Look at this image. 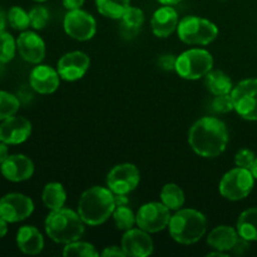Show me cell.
<instances>
[{
  "label": "cell",
  "instance_id": "6da1fadb",
  "mask_svg": "<svg viewBox=\"0 0 257 257\" xmlns=\"http://www.w3.org/2000/svg\"><path fill=\"white\" fill-rule=\"evenodd\" d=\"M188 143L193 152L200 157H218L227 147V125L217 117L200 118L190 128Z\"/></svg>",
  "mask_w": 257,
  "mask_h": 257
},
{
  "label": "cell",
  "instance_id": "7a4b0ae2",
  "mask_svg": "<svg viewBox=\"0 0 257 257\" xmlns=\"http://www.w3.org/2000/svg\"><path fill=\"white\" fill-rule=\"evenodd\" d=\"M115 208L114 193L108 187L93 186L80 196L77 212L88 226L103 225L112 217Z\"/></svg>",
  "mask_w": 257,
  "mask_h": 257
},
{
  "label": "cell",
  "instance_id": "3957f363",
  "mask_svg": "<svg viewBox=\"0 0 257 257\" xmlns=\"http://www.w3.org/2000/svg\"><path fill=\"white\" fill-rule=\"evenodd\" d=\"M44 230L50 240L60 245H67L83 237L85 223L79 213L63 207L50 211L44 221Z\"/></svg>",
  "mask_w": 257,
  "mask_h": 257
},
{
  "label": "cell",
  "instance_id": "277c9868",
  "mask_svg": "<svg viewBox=\"0 0 257 257\" xmlns=\"http://www.w3.org/2000/svg\"><path fill=\"white\" fill-rule=\"evenodd\" d=\"M168 231L173 240L181 245H193L205 236L207 218L195 208H180L172 215Z\"/></svg>",
  "mask_w": 257,
  "mask_h": 257
},
{
  "label": "cell",
  "instance_id": "5b68a950",
  "mask_svg": "<svg viewBox=\"0 0 257 257\" xmlns=\"http://www.w3.org/2000/svg\"><path fill=\"white\" fill-rule=\"evenodd\" d=\"M177 35L185 44L208 45L217 38L218 28L206 18L187 15L178 23Z\"/></svg>",
  "mask_w": 257,
  "mask_h": 257
},
{
  "label": "cell",
  "instance_id": "8992f818",
  "mask_svg": "<svg viewBox=\"0 0 257 257\" xmlns=\"http://www.w3.org/2000/svg\"><path fill=\"white\" fill-rule=\"evenodd\" d=\"M213 68V57L208 50L192 48L177 55L175 72L187 80L205 78Z\"/></svg>",
  "mask_w": 257,
  "mask_h": 257
},
{
  "label": "cell",
  "instance_id": "52a82bcc",
  "mask_svg": "<svg viewBox=\"0 0 257 257\" xmlns=\"http://www.w3.org/2000/svg\"><path fill=\"white\" fill-rule=\"evenodd\" d=\"M255 185V178L247 168L236 167L222 176L218 191L228 201H241L247 197Z\"/></svg>",
  "mask_w": 257,
  "mask_h": 257
},
{
  "label": "cell",
  "instance_id": "ba28073f",
  "mask_svg": "<svg viewBox=\"0 0 257 257\" xmlns=\"http://www.w3.org/2000/svg\"><path fill=\"white\" fill-rule=\"evenodd\" d=\"M233 108L246 120H257V78H248L233 85Z\"/></svg>",
  "mask_w": 257,
  "mask_h": 257
},
{
  "label": "cell",
  "instance_id": "9c48e42d",
  "mask_svg": "<svg viewBox=\"0 0 257 257\" xmlns=\"http://www.w3.org/2000/svg\"><path fill=\"white\" fill-rule=\"evenodd\" d=\"M172 215L162 202H147L136 213V225L148 233H157L168 227Z\"/></svg>",
  "mask_w": 257,
  "mask_h": 257
},
{
  "label": "cell",
  "instance_id": "30bf717a",
  "mask_svg": "<svg viewBox=\"0 0 257 257\" xmlns=\"http://www.w3.org/2000/svg\"><path fill=\"white\" fill-rule=\"evenodd\" d=\"M63 28L68 37L78 42L90 40L97 33V22L92 14L82 9L68 10L63 19Z\"/></svg>",
  "mask_w": 257,
  "mask_h": 257
},
{
  "label": "cell",
  "instance_id": "8fae6325",
  "mask_svg": "<svg viewBox=\"0 0 257 257\" xmlns=\"http://www.w3.org/2000/svg\"><path fill=\"white\" fill-rule=\"evenodd\" d=\"M141 181L140 170L133 163H120L108 172L107 187L114 195H128L138 187Z\"/></svg>",
  "mask_w": 257,
  "mask_h": 257
},
{
  "label": "cell",
  "instance_id": "7c38bea8",
  "mask_svg": "<svg viewBox=\"0 0 257 257\" xmlns=\"http://www.w3.org/2000/svg\"><path fill=\"white\" fill-rule=\"evenodd\" d=\"M34 212V202L29 196L19 192H10L0 198V217L9 223L27 220Z\"/></svg>",
  "mask_w": 257,
  "mask_h": 257
},
{
  "label": "cell",
  "instance_id": "4fadbf2b",
  "mask_svg": "<svg viewBox=\"0 0 257 257\" xmlns=\"http://www.w3.org/2000/svg\"><path fill=\"white\" fill-rule=\"evenodd\" d=\"M90 67V58L82 50L65 53L57 63V70L65 82H75L82 79Z\"/></svg>",
  "mask_w": 257,
  "mask_h": 257
},
{
  "label": "cell",
  "instance_id": "5bb4252c",
  "mask_svg": "<svg viewBox=\"0 0 257 257\" xmlns=\"http://www.w3.org/2000/svg\"><path fill=\"white\" fill-rule=\"evenodd\" d=\"M32 122L23 115H12L0 122V141L8 146L27 142L32 136Z\"/></svg>",
  "mask_w": 257,
  "mask_h": 257
},
{
  "label": "cell",
  "instance_id": "9a60e30c",
  "mask_svg": "<svg viewBox=\"0 0 257 257\" xmlns=\"http://www.w3.org/2000/svg\"><path fill=\"white\" fill-rule=\"evenodd\" d=\"M34 162L28 156L22 153L9 155V157L0 166V173L7 181L20 183L30 180L34 175Z\"/></svg>",
  "mask_w": 257,
  "mask_h": 257
},
{
  "label": "cell",
  "instance_id": "2e32d148",
  "mask_svg": "<svg viewBox=\"0 0 257 257\" xmlns=\"http://www.w3.org/2000/svg\"><path fill=\"white\" fill-rule=\"evenodd\" d=\"M18 53L23 60L30 64H40L44 60L47 48L43 38L32 30L20 32L17 38Z\"/></svg>",
  "mask_w": 257,
  "mask_h": 257
},
{
  "label": "cell",
  "instance_id": "e0dca14e",
  "mask_svg": "<svg viewBox=\"0 0 257 257\" xmlns=\"http://www.w3.org/2000/svg\"><path fill=\"white\" fill-rule=\"evenodd\" d=\"M125 256L147 257L153 253V240L150 233L142 228H131L125 231L120 241Z\"/></svg>",
  "mask_w": 257,
  "mask_h": 257
},
{
  "label": "cell",
  "instance_id": "ac0fdd59",
  "mask_svg": "<svg viewBox=\"0 0 257 257\" xmlns=\"http://www.w3.org/2000/svg\"><path fill=\"white\" fill-rule=\"evenodd\" d=\"M60 75L57 69L47 64H35L29 74V85L35 93L52 94L60 85Z\"/></svg>",
  "mask_w": 257,
  "mask_h": 257
},
{
  "label": "cell",
  "instance_id": "d6986e66",
  "mask_svg": "<svg viewBox=\"0 0 257 257\" xmlns=\"http://www.w3.org/2000/svg\"><path fill=\"white\" fill-rule=\"evenodd\" d=\"M178 13L171 5H163L158 8L151 19V28L153 34L157 38H168L171 34L177 32Z\"/></svg>",
  "mask_w": 257,
  "mask_h": 257
},
{
  "label": "cell",
  "instance_id": "ffe728a7",
  "mask_svg": "<svg viewBox=\"0 0 257 257\" xmlns=\"http://www.w3.org/2000/svg\"><path fill=\"white\" fill-rule=\"evenodd\" d=\"M17 246L24 255H39L44 248V237L35 226L24 225L18 230Z\"/></svg>",
  "mask_w": 257,
  "mask_h": 257
},
{
  "label": "cell",
  "instance_id": "44dd1931",
  "mask_svg": "<svg viewBox=\"0 0 257 257\" xmlns=\"http://www.w3.org/2000/svg\"><path fill=\"white\" fill-rule=\"evenodd\" d=\"M238 238V232L236 228L227 225H221L213 228L207 236V243L213 250L228 252L232 251L236 241Z\"/></svg>",
  "mask_w": 257,
  "mask_h": 257
},
{
  "label": "cell",
  "instance_id": "7402d4cb",
  "mask_svg": "<svg viewBox=\"0 0 257 257\" xmlns=\"http://www.w3.org/2000/svg\"><path fill=\"white\" fill-rule=\"evenodd\" d=\"M43 205L49 211H55L63 208L67 201V192L62 183L49 182L44 186L42 192Z\"/></svg>",
  "mask_w": 257,
  "mask_h": 257
},
{
  "label": "cell",
  "instance_id": "603a6c76",
  "mask_svg": "<svg viewBox=\"0 0 257 257\" xmlns=\"http://www.w3.org/2000/svg\"><path fill=\"white\" fill-rule=\"evenodd\" d=\"M236 230L238 236L250 242L257 241V207H251L241 212L238 216Z\"/></svg>",
  "mask_w": 257,
  "mask_h": 257
},
{
  "label": "cell",
  "instance_id": "cb8c5ba5",
  "mask_svg": "<svg viewBox=\"0 0 257 257\" xmlns=\"http://www.w3.org/2000/svg\"><path fill=\"white\" fill-rule=\"evenodd\" d=\"M205 85L213 95L230 94L233 89L231 78L222 70H211L205 77Z\"/></svg>",
  "mask_w": 257,
  "mask_h": 257
},
{
  "label": "cell",
  "instance_id": "d4e9b609",
  "mask_svg": "<svg viewBox=\"0 0 257 257\" xmlns=\"http://www.w3.org/2000/svg\"><path fill=\"white\" fill-rule=\"evenodd\" d=\"M161 202L166 206V207L170 208L171 211H177L180 208L183 207L185 205V192H183L182 188L180 187L176 183H166L162 187L160 193Z\"/></svg>",
  "mask_w": 257,
  "mask_h": 257
},
{
  "label": "cell",
  "instance_id": "484cf974",
  "mask_svg": "<svg viewBox=\"0 0 257 257\" xmlns=\"http://www.w3.org/2000/svg\"><path fill=\"white\" fill-rule=\"evenodd\" d=\"M124 35H136L145 23V13L137 7H130L119 19Z\"/></svg>",
  "mask_w": 257,
  "mask_h": 257
},
{
  "label": "cell",
  "instance_id": "4316f807",
  "mask_svg": "<svg viewBox=\"0 0 257 257\" xmlns=\"http://www.w3.org/2000/svg\"><path fill=\"white\" fill-rule=\"evenodd\" d=\"M100 15L109 19L119 20L125 10L131 7V0H94Z\"/></svg>",
  "mask_w": 257,
  "mask_h": 257
},
{
  "label": "cell",
  "instance_id": "83f0119b",
  "mask_svg": "<svg viewBox=\"0 0 257 257\" xmlns=\"http://www.w3.org/2000/svg\"><path fill=\"white\" fill-rule=\"evenodd\" d=\"M63 256L64 257H98L99 252L97 248L89 242L84 241H73V242L67 243L63 248Z\"/></svg>",
  "mask_w": 257,
  "mask_h": 257
},
{
  "label": "cell",
  "instance_id": "f1b7e54d",
  "mask_svg": "<svg viewBox=\"0 0 257 257\" xmlns=\"http://www.w3.org/2000/svg\"><path fill=\"white\" fill-rule=\"evenodd\" d=\"M112 217L115 227L119 231L125 232V231L133 228V226L136 225V213L133 212L132 208L128 207V205L115 206Z\"/></svg>",
  "mask_w": 257,
  "mask_h": 257
},
{
  "label": "cell",
  "instance_id": "f546056e",
  "mask_svg": "<svg viewBox=\"0 0 257 257\" xmlns=\"http://www.w3.org/2000/svg\"><path fill=\"white\" fill-rule=\"evenodd\" d=\"M7 17H8V24H9L14 30H18V32H24V30L29 29L30 27L29 12L23 9L22 7H18V5L12 7L7 12Z\"/></svg>",
  "mask_w": 257,
  "mask_h": 257
},
{
  "label": "cell",
  "instance_id": "4dcf8cb0",
  "mask_svg": "<svg viewBox=\"0 0 257 257\" xmlns=\"http://www.w3.org/2000/svg\"><path fill=\"white\" fill-rule=\"evenodd\" d=\"M20 104L22 103L17 94L7 90H0V122L17 114Z\"/></svg>",
  "mask_w": 257,
  "mask_h": 257
},
{
  "label": "cell",
  "instance_id": "1f68e13d",
  "mask_svg": "<svg viewBox=\"0 0 257 257\" xmlns=\"http://www.w3.org/2000/svg\"><path fill=\"white\" fill-rule=\"evenodd\" d=\"M17 52V39L7 30L0 32V63H10L15 58Z\"/></svg>",
  "mask_w": 257,
  "mask_h": 257
},
{
  "label": "cell",
  "instance_id": "d6a6232c",
  "mask_svg": "<svg viewBox=\"0 0 257 257\" xmlns=\"http://www.w3.org/2000/svg\"><path fill=\"white\" fill-rule=\"evenodd\" d=\"M30 27L34 30H42L48 25L50 20V13L44 5H35L29 10Z\"/></svg>",
  "mask_w": 257,
  "mask_h": 257
},
{
  "label": "cell",
  "instance_id": "836d02e7",
  "mask_svg": "<svg viewBox=\"0 0 257 257\" xmlns=\"http://www.w3.org/2000/svg\"><path fill=\"white\" fill-rule=\"evenodd\" d=\"M211 109L217 113V114H225V113H230L235 110L231 93L230 94L215 95V98L211 102Z\"/></svg>",
  "mask_w": 257,
  "mask_h": 257
},
{
  "label": "cell",
  "instance_id": "e575fe53",
  "mask_svg": "<svg viewBox=\"0 0 257 257\" xmlns=\"http://www.w3.org/2000/svg\"><path fill=\"white\" fill-rule=\"evenodd\" d=\"M255 158L256 156L252 151L247 150V148H242V150H240L237 153H236L235 165L236 167L247 168V170H250V167L252 166Z\"/></svg>",
  "mask_w": 257,
  "mask_h": 257
},
{
  "label": "cell",
  "instance_id": "d590c367",
  "mask_svg": "<svg viewBox=\"0 0 257 257\" xmlns=\"http://www.w3.org/2000/svg\"><path fill=\"white\" fill-rule=\"evenodd\" d=\"M176 60H177V55H173V54L161 55L160 59H158V65H160L161 69L166 70V72H170V70L176 69Z\"/></svg>",
  "mask_w": 257,
  "mask_h": 257
},
{
  "label": "cell",
  "instance_id": "8d00e7d4",
  "mask_svg": "<svg viewBox=\"0 0 257 257\" xmlns=\"http://www.w3.org/2000/svg\"><path fill=\"white\" fill-rule=\"evenodd\" d=\"M248 248H250V241H247L246 238L241 237V236H238L237 241H236L235 246H233L232 248V252L235 253V255H243L245 252H247Z\"/></svg>",
  "mask_w": 257,
  "mask_h": 257
},
{
  "label": "cell",
  "instance_id": "74e56055",
  "mask_svg": "<svg viewBox=\"0 0 257 257\" xmlns=\"http://www.w3.org/2000/svg\"><path fill=\"white\" fill-rule=\"evenodd\" d=\"M103 257H124L125 253L124 251H123L122 246H108V247H105L104 250L102 251V253H100Z\"/></svg>",
  "mask_w": 257,
  "mask_h": 257
},
{
  "label": "cell",
  "instance_id": "f35d334b",
  "mask_svg": "<svg viewBox=\"0 0 257 257\" xmlns=\"http://www.w3.org/2000/svg\"><path fill=\"white\" fill-rule=\"evenodd\" d=\"M84 0H63V7L67 10L82 9Z\"/></svg>",
  "mask_w": 257,
  "mask_h": 257
},
{
  "label": "cell",
  "instance_id": "ab89813d",
  "mask_svg": "<svg viewBox=\"0 0 257 257\" xmlns=\"http://www.w3.org/2000/svg\"><path fill=\"white\" fill-rule=\"evenodd\" d=\"M9 157V146L0 141V166Z\"/></svg>",
  "mask_w": 257,
  "mask_h": 257
},
{
  "label": "cell",
  "instance_id": "60d3db41",
  "mask_svg": "<svg viewBox=\"0 0 257 257\" xmlns=\"http://www.w3.org/2000/svg\"><path fill=\"white\" fill-rule=\"evenodd\" d=\"M8 225H9V222H7L4 218L0 217V240H3L8 235V231H9Z\"/></svg>",
  "mask_w": 257,
  "mask_h": 257
},
{
  "label": "cell",
  "instance_id": "b9f144b4",
  "mask_svg": "<svg viewBox=\"0 0 257 257\" xmlns=\"http://www.w3.org/2000/svg\"><path fill=\"white\" fill-rule=\"evenodd\" d=\"M114 201H115V206H123L130 203V200H128L127 195H114Z\"/></svg>",
  "mask_w": 257,
  "mask_h": 257
},
{
  "label": "cell",
  "instance_id": "7bdbcfd3",
  "mask_svg": "<svg viewBox=\"0 0 257 257\" xmlns=\"http://www.w3.org/2000/svg\"><path fill=\"white\" fill-rule=\"evenodd\" d=\"M8 25V17H7V12H4V9L0 8V32L5 30Z\"/></svg>",
  "mask_w": 257,
  "mask_h": 257
},
{
  "label": "cell",
  "instance_id": "ee69618b",
  "mask_svg": "<svg viewBox=\"0 0 257 257\" xmlns=\"http://www.w3.org/2000/svg\"><path fill=\"white\" fill-rule=\"evenodd\" d=\"M157 2L162 5H171V7H173V5L180 4L182 0H157Z\"/></svg>",
  "mask_w": 257,
  "mask_h": 257
},
{
  "label": "cell",
  "instance_id": "f6af8a7d",
  "mask_svg": "<svg viewBox=\"0 0 257 257\" xmlns=\"http://www.w3.org/2000/svg\"><path fill=\"white\" fill-rule=\"evenodd\" d=\"M208 257H212V256H220V257H227L228 253L227 252H223V251H218V250H215L212 251V252H208L207 253Z\"/></svg>",
  "mask_w": 257,
  "mask_h": 257
},
{
  "label": "cell",
  "instance_id": "bcb514c9",
  "mask_svg": "<svg viewBox=\"0 0 257 257\" xmlns=\"http://www.w3.org/2000/svg\"><path fill=\"white\" fill-rule=\"evenodd\" d=\"M250 172L252 173L253 178H255V180H257V157L255 158V161H253L252 166H251V167H250Z\"/></svg>",
  "mask_w": 257,
  "mask_h": 257
},
{
  "label": "cell",
  "instance_id": "7dc6e473",
  "mask_svg": "<svg viewBox=\"0 0 257 257\" xmlns=\"http://www.w3.org/2000/svg\"><path fill=\"white\" fill-rule=\"evenodd\" d=\"M4 65H5V64H3V63H0V77H2L3 72H4Z\"/></svg>",
  "mask_w": 257,
  "mask_h": 257
},
{
  "label": "cell",
  "instance_id": "c3c4849f",
  "mask_svg": "<svg viewBox=\"0 0 257 257\" xmlns=\"http://www.w3.org/2000/svg\"><path fill=\"white\" fill-rule=\"evenodd\" d=\"M34 2H37V3H45V2H48V0H34Z\"/></svg>",
  "mask_w": 257,
  "mask_h": 257
},
{
  "label": "cell",
  "instance_id": "681fc988",
  "mask_svg": "<svg viewBox=\"0 0 257 257\" xmlns=\"http://www.w3.org/2000/svg\"><path fill=\"white\" fill-rule=\"evenodd\" d=\"M221 2H225V0H221Z\"/></svg>",
  "mask_w": 257,
  "mask_h": 257
}]
</instances>
